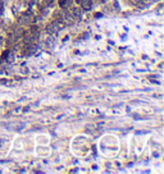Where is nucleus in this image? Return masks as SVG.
<instances>
[{
	"mask_svg": "<svg viewBox=\"0 0 164 174\" xmlns=\"http://www.w3.org/2000/svg\"><path fill=\"white\" fill-rule=\"evenodd\" d=\"M62 27H63V23L54 22V23H50V26L48 27V31H49V32H51V33H55V32H58Z\"/></svg>",
	"mask_w": 164,
	"mask_h": 174,
	"instance_id": "f257e3e1",
	"label": "nucleus"
},
{
	"mask_svg": "<svg viewBox=\"0 0 164 174\" xmlns=\"http://www.w3.org/2000/svg\"><path fill=\"white\" fill-rule=\"evenodd\" d=\"M81 7L85 10H90L92 8V1L91 0H81Z\"/></svg>",
	"mask_w": 164,
	"mask_h": 174,
	"instance_id": "f03ea898",
	"label": "nucleus"
},
{
	"mask_svg": "<svg viewBox=\"0 0 164 174\" xmlns=\"http://www.w3.org/2000/svg\"><path fill=\"white\" fill-rule=\"evenodd\" d=\"M71 4H72V0H60V7L64 8V9L71 7Z\"/></svg>",
	"mask_w": 164,
	"mask_h": 174,
	"instance_id": "7ed1b4c3",
	"label": "nucleus"
}]
</instances>
